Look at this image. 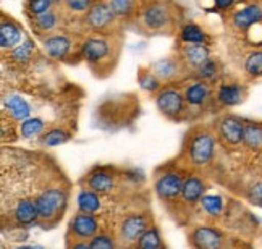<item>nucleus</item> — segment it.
<instances>
[{"label": "nucleus", "instance_id": "obj_24", "mask_svg": "<svg viewBox=\"0 0 262 249\" xmlns=\"http://www.w3.org/2000/svg\"><path fill=\"white\" fill-rule=\"evenodd\" d=\"M180 41L183 44H207L209 36L196 23H186L180 29Z\"/></svg>", "mask_w": 262, "mask_h": 249}, {"label": "nucleus", "instance_id": "obj_6", "mask_svg": "<svg viewBox=\"0 0 262 249\" xmlns=\"http://www.w3.org/2000/svg\"><path fill=\"white\" fill-rule=\"evenodd\" d=\"M156 107L168 120H181L186 114V101L183 91L177 87H162L156 94Z\"/></svg>", "mask_w": 262, "mask_h": 249}, {"label": "nucleus", "instance_id": "obj_11", "mask_svg": "<svg viewBox=\"0 0 262 249\" xmlns=\"http://www.w3.org/2000/svg\"><path fill=\"white\" fill-rule=\"evenodd\" d=\"M42 47L50 58H54V60H65L73 51V39L67 34L54 33L42 39Z\"/></svg>", "mask_w": 262, "mask_h": 249}, {"label": "nucleus", "instance_id": "obj_10", "mask_svg": "<svg viewBox=\"0 0 262 249\" xmlns=\"http://www.w3.org/2000/svg\"><path fill=\"white\" fill-rule=\"evenodd\" d=\"M149 68L152 70V73L160 79L162 83H172L175 79H178L183 72L186 70L185 63L181 62V58L175 57H165L159 58L154 63H150Z\"/></svg>", "mask_w": 262, "mask_h": 249}, {"label": "nucleus", "instance_id": "obj_21", "mask_svg": "<svg viewBox=\"0 0 262 249\" xmlns=\"http://www.w3.org/2000/svg\"><path fill=\"white\" fill-rule=\"evenodd\" d=\"M15 220L19 225H31L34 222L39 220V215H37V207L34 199H19L15 206V212H13Z\"/></svg>", "mask_w": 262, "mask_h": 249}, {"label": "nucleus", "instance_id": "obj_41", "mask_svg": "<svg viewBox=\"0 0 262 249\" xmlns=\"http://www.w3.org/2000/svg\"><path fill=\"white\" fill-rule=\"evenodd\" d=\"M70 249H91V246L86 244L84 241H76V243L72 244V247H70Z\"/></svg>", "mask_w": 262, "mask_h": 249}, {"label": "nucleus", "instance_id": "obj_31", "mask_svg": "<svg viewBox=\"0 0 262 249\" xmlns=\"http://www.w3.org/2000/svg\"><path fill=\"white\" fill-rule=\"evenodd\" d=\"M70 139V133H67L62 128H52L46 131L42 136H39V143L44 147H57L60 144H65Z\"/></svg>", "mask_w": 262, "mask_h": 249}, {"label": "nucleus", "instance_id": "obj_12", "mask_svg": "<svg viewBox=\"0 0 262 249\" xmlns=\"http://www.w3.org/2000/svg\"><path fill=\"white\" fill-rule=\"evenodd\" d=\"M219 136L230 146H236L243 143V134H245V123L235 115H225L222 117L219 123Z\"/></svg>", "mask_w": 262, "mask_h": 249}, {"label": "nucleus", "instance_id": "obj_14", "mask_svg": "<svg viewBox=\"0 0 262 249\" xmlns=\"http://www.w3.org/2000/svg\"><path fill=\"white\" fill-rule=\"evenodd\" d=\"M99 232V222L93 214L78 212L70 222V233H73L79 241L93 240Z\"/></svg>", "mask_w": 262, "mask_h": 249}, {"label": "nucleus", "instance_id": "obj_18", "mask_svg": "<svg viewBox=\"0 0 262 249\" xmlns=\"http://www.w3.org/2000/svg\"><path fill=\"white\" fill-rule=\"evenodd\" d=\"M246 89L239 83H222L217 87L215 101L222 107H236L245 101Z\"/></svg>", "mask_w": 262, "mask_h": 249}, {"label": "nucleus", "instance_id": "obj_26", "mask_svg": "<svg viewBox=\"0 0 262 249\" xmlns=\"http://www.w3.org/2000/svg\"><path fill=\"white\" fill-rule=\"evenodd\" d=\"M76 202H78V209L79 212H84V214H96L102 202H100V197L97 193L91 191V189H83L81 193L78 194L76 197Z\"/></svg>", "mask_w": 262, "mask_h": 249}, {"label": "nucleus", "instance_id": "obj_13", "mask_svg": "<svg viewBox=\"0 0 262 249\" xmlns=\"http://www.w3.org/2000/svg\"><path fill=\"white\" fill-rule=\"evenodd\" d=\"M23 41H25L23 28L16 21H13L12 18L2 16V21H0V47H2V51L4 52L13 51Z\"/></svg>", "mask_w": 262, "mask_h": 249}, {"label": "nucleus", "instance_id": "obj_1", "mask_svg": "<svg viewBox=\"0 0 262 249\" xmlns=\"http://www.w3.org/2000/svg\"><path fill=\"white\" fill-rule=\"evenodd\" d=\"M79 54L93 72L104 73L114 68L118 55V47L114 39L107 34H94L84 39L81 47H79Z\"/></svg>", "mask_w": 262, "mask_h": 249}, {"label": "nucleus", "instance_id": "obj_20", "mask_svg": "<svg viewBox=\"0 0 262 249\" xmlns=\"http://www.w3.org/2000/svg\"><path fill=\"white\" fill-rule=\"evenodd\" d=\"M88 186L91 191H94L97 194H107L115 186V176L108 170L99 168V170H94L88 176Z\"/></svg>", "mask_w": 262, "mask_h": 249}, {"label": "nucleus", "instance_id": "obj_25", "mask_svg": "<svg viewBox=\"0 0 262 249\" xmlns=\"http://www.w3.org/2000/svg\"><path fill=\"white\" fill-rule=\"evenodd\" d=\"M34 52H36V42L33 39H25L21 44L8 52V57H10V60L16 65H26L33 60Z\"/></svg>", "mask_w": 262, "mask_h": 249}, {"label": "nucleus", "instance_id": "obj_19", "mask_svg": "<svg viewBox=\"0 0 262 249\" xmlns=\"http://www.w3.org/2000/svg\"><path fill=\"white\" fill-rule=\"evenodd\" d=\"M4 107L7 114L16 122H25L26 118L31 117L33 114V107L29 104L23 96L19 94H8L4 97Z\"/></svg>", "mask_w": 262, "mask_h": 249}, {"label": "nucleus", "instance_id": "obj_3", "mask_svg": "<svg viewBox=\"0 0 262 249\" xmlns=\"http://www.w3.org/2000/svg\"><path fill=\"white\" fill-rule=\"evenodd\" d=\"M67 201H68L67 191L62 188L52 186L41 191L34 197L39 220L54 222L58 217H62V212L67 207Z\"/></svg>", "mask_w": 262, "mask_h": 249}, {"label": "nucleus", "instance_id": "obj_40", "mask_svg": "<svg viewBox=\"0 0 262 249\" xmlns=\"http://www.w3.org/2000/svg\"><path fill=\"white\" fill-rule=\"evenodd\" d=\"M235 2L236 0H214V7L220 10V12H227V10L235 5Z\"/></svg>", "mask_w": 262, "mask_h": 249}, {"label": "nucleus", "instance_id": "obj_33", "mask_svg": "<svg viewBox=\"0 0 262 249\" xmlns=\"http://www.w3.org/2000/svg\"><path fill=\"white\" fill-rule=\"evenodd\" d=\"M162 247V238L156 227H150L141 235L138 240V249H160Z\"/></svg>", "mask_w": 262, "mask_h": 249}, {"label": "nucleus", "instance_id": "obj_2", "mask_svg": "<svg viewBox=\"0 0 262 249\" xmlns=\"http://www.w3.org/2000/svg\"><path fill=\"white\" fill-rule=\"evenodd\" d=\"M175 8L167 0H152L147 2L139 12V26L146 33H168L175 25Z\"/></svg>", "mask_w": 262, "mask_h": 249}, {"label": "nucleus", "instance_id": "obj_44", "mask_svg": "<svg viewBox=\"0 0 262 249\" xmlns=\"http://www.w3.org/2000/svg\"><path fill=\"white\" fill-rule=\"evenodd\" d=\"M160 249H165V247H160Z\"/></svg>", "mask_w": 262, "mask_h": 249}, {"label": "nucleus", "instance_id": "obj_35", "mask_svg": "<svg viewBox=\"0 0 262 249\" xmlns=\"http://www.w3.org/2000/svg\"><path fill=\"white\" fill-rule=\"evenodd\" d=\"M97 0H65L63 8L70 15H86Z\"/></svg>", "mask_w": 262, "mask_h": 249}, {"label": "nucleus", "instance_id": "obj_23", "mask_svg": "<svg viewBox=\"0 0 262 249\" xmlns=\"http://www.w3.org/2000/svg\"><path fill=\"white\" fill-rule=\"evenodd\" d=\"M60 25V16L55 10H50V12L39 15L31 18V26L37 34H54V31Z\"/></svg>", "mask_w": 262, "mask_h": 249}, {"label": "nucleus", "instance_id": "obj_39", "mask_svg": "<svg viewBox=\"0 0 262 249\" xmlns=\"http://www.w3.org/2000/svg\"><path fill=\"white\" fill-rule=\"evenodd\" d=\"M249 199L254 204H262V182H257L249 188Z\"/></svg>", "mask_w": 262, "mask_h": 249}, {"label": "nucleus", "instance_id": "obj_43", "mask_svg": "<svg viewBox=\"0 0 262 249\" xmlns=\"http://www.w3.org/2000/svg\"><path fill=\"white\" fill-rule=\"evenodd\" d=\"M63 2H65V0H52L54 5H63Z\"/></svg>", "mask_w": 262, "mask_h": 249}, {"label": "nucleus", "instance_id": "obj_34", "mask_svg": "<svg viewBox=\"0 0 262 249\" xmlns=\"http://www.w3.org/2000/svg\"><path fill=\"white\" fill-rule=\"evenodd\" d=\"M201 206H203V209L209 215L219 217L222 211H224V199L217 194H206L201 199Z\"/></svg>", "mask_w": 262, "mask_h": 249}, {"label": "nucleus", "instance_id": "obj_27", "mask_svg": "<svg viewBox=\"0 0 262 249\" xmlns=\"http://www.w3.org/2000/svg\"><path fill=\"white\" fill-rule=\"evenodd\" d=\"M44 129H46V122L41 117H29L25 122L19 123V134L25 139L42 136Z\"/></svg>", "mask_w": 262, "mask_h": 249}, {"label": "nucleus", "instance_id": "obj_5", "mask_svg": "<svg viewBox=\"0 0 262 249\" xmlns=\"http://www.w3.org/2000/svg\"><path fill=\"white\" fill-rule=\"evenodd\" d=\"M117 23V15L114 13L108 0H97L83 16V25L88 31L94 34H107Z\"/></svg>", "mask_w": 262, "mask_h": 249}, {"label": "nucleus", "instance_id": "obj_8", "mask_svg": "<svg viewBox=\"0 0 262 249\" xmlns=\"http://www.w3.org/2000/svg\"><path fill=\"white\" fill-rule=\"evenodd\" d=\"M147 218L141 214H129L128 217H125L122 223H120L118 228V238L120 241L125 244H131V243H138V240L141 238L146 230H147Z\"/></svg>", "mask_w": 262, "mask_h": 249}, {"label": "nucleus", "instance_id": "obj_4", "mask_svg": "<svg viewBox=\"0 0 262 249\" xmlns=\"http://www.w3.org/2000/svg\"><path fill=\"white\" fill-rule=\"evenodd\" d=\"M186 154L189 162L196 167L207 165L215 154V138L207 129H196L188 138Z\"/></svg>", "mask_w": 262, "mask_h": 249}, {"label": "nucleus", "instance_id": "obj_38", "mask_svg": "<svg viewBox=\"0 0 262 249\" xmlns=\"http://www.w3.org/2000/svg\"><path fill=\"white\" fill-rule=\"evenodd\" d=\"M91 249H115V241L108 235H96L89 241Z\"/></svg>", "mask_w": 262, "mask_h": 249}, {"label": "nucleus", "instance_id": "obj_9", "mask_svg": "<svg viewBox=\"0 0 262 249\" xmlns=\"http://www.w3.org/2000/svg\"><path fill=\"white\" fill-rule=\"evenodd\" d=\"M189 243L193 249H222L224 235L214 227H198L189 235Z\"/></svg>", "mask_w": 262, "mask_h": 249}, {"label": "nucleus", "instance_id": "obj_37", "mask_svg": "<svg viewBox=\"0 0 262 249\" xmlns=\"http://www.w3.org/2000/svg\"><path fill=\"white\" fill-rule=\"evenodd\" d=\"M117 18H129L136 12L135 0H108Z\"/></svg>", "mask_w": 262, "mask_h": 249}, {"label": "nucleus", "instance_id": "obj_17", "mask_svg": "<svg viewBox=\"0 0 262 249\" xmlns=\"http://www.w3.org/2000/svg\"><path fill=\"white\" fill-rule=\"evenodd\" d=\"M180 58L186 68L196 70L210 58V49L207 44H183L180 49Z\"/></svg>", "mask_w": 262, "mask_h": 249}, {"label": "nucleus", "instance_id": "obj_42", "mask_svg": "<svg viewBox=\"0 0 262 249\" xmlns=\"http://www.w3.org/2000/svg\"><path fill=\"white\" fill-rule=\"evenodd\" d=\"M18 249H44L42 246H21V247H18Z\"/></svg>", "mask_w": 262, "mask_h": 249}, {"label": "nucleus", "instance_id": "obj_15", "mask_svg": "<svg viewBox=\"0 0 262 249\" xmlns=\"http://www.w3.org/2000/svg\"><path fill=\"white\" fill-rule=\"evenodd\" d=\"M231 23L239 31H248L253 26L262 23V5L257 2H251L243 8L236 10L231 15Z\"/></svg>", "mask_w": 262, "mask_h": 249}, {"label": "nucleus", "instance_id": "obj_36", "mask_svg": "<svg viewBox=\"0 0 262 249\" xmlns=\"http://www.w3.org/2000/svg\"><path fill=\"white\" fill-rule=\"evenodd\" d=\"M52 7H54L52 0H26L25 2V8L31 18L50 12V10H54Z\"/></svg>", "mask_w": 262, "mask_h": 249}, {"label": "nucleus", "instance_id": "obj_22", "mask_svg": "<svg viewBox=\"0 0 262 249\" xmlns=\"http://www.w3.org/2000/svg\"><path fill=\"white\" fill-rule=\"evenodd\" d=\"M206 185L198 176H188L183 185V191H181V199L188 204H198L201 202L206 194Z\"/></svg>", "mask_w": 262, "mask_h": 249}, {"label": "nucleus", "instance_id": "obj_32", "mask_svg": "<svg viewBox=\"0 0 262 249\" xmlns=\"http://www.w3.org/2000/svg\"><path fill=\"white\" fill-rule=\"evenodd\" d=\"M219 73H220V65L215 58L210 57L209 60H206L196 70V78L201 79V81H206V83H214V81H217Z\"/></svg>", "mask_w": 262, "mask_h": 249}, {"label": "nucleus", "instance_id": "obj_16", "mask_svg": "<svg viewBox=\"0 0 262 249\" xmlns=\"http://www.w3.org/2000/svg\"><path fill=\"white\" fill-rule=\"evenodd\" d=\"M183 96H185V101H186L188 107L203 108L209 104L210 99H212V89H210L209 83L196 79V81L189 83L183 89Z\"/></svg>", "mask_w": 262, "mask_h": 249}, {"label": "nucleus", "instance_id": "obj_7", "mask_svg": "<svg viewBox=\"0 0 262 249\" xmlns=\"http://www.w3.org/2000/svg\"><path fill=\"white\" fill-rule=\"evenodd\" d=\"M183 185H185V180H183V176H181L180 173H177V172H164L162 175H159L156 178L154 189H156V194L159 196L160 201L172 202V201H175V199H178L181 196Z\"/></svg>", "mask_w": 262, "mask_h": 249}, {"label": "nucleus", "instance_id": "obj_29", "mask_svg": "<svg viewBox=\"0 0 262 249\" xmlns=\"http://www.w3.org/2000/svg\"><path fill=\"white\" fill-rule=\"evenodd\" d=\"M138 84L143 91L152 93V94H157L160 89H162V81H160V79L152 73V70L150 68L141 70V72L138 73Z\"/></svg>", "mask_w": 262, "mask_h": 249}, {"label": "nucleus", "instance_id": "obj_30", "mask_svg": "<svg viewBox=\"0 0 262 249\" xmlns=\"http://www.w3.org/2000/svg\"><path fill=\"white\" fill-rule=\"evenodd\" d=\"M243 68L249 78H262V49H256L246 55Z\"/></svg>", "mask_w": 262, "mask_h": 249}, {"label": "nucleus", "instance_id": "obj_28", "mask_svg": "<svg viewBox=\"0 0 262 249\" xmlns=\"http://www.w3.org/2000/svg\"><path fill=\"white\" fill-rule=\"evenodd\" d=\"M243 144L253 151L262 147V125L259 123H245Z\"/></svg>", "mask_w": 262, "mask_h": 249}]
</instances>
